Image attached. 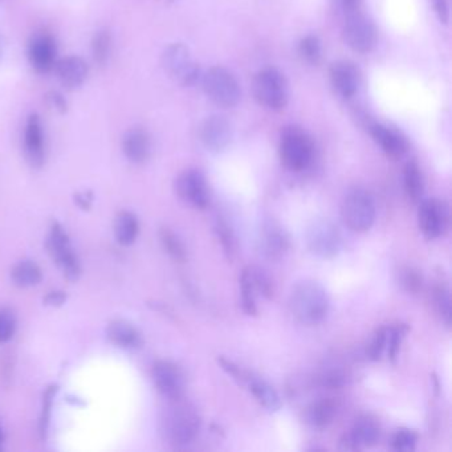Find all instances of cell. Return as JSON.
Segmentation results:
<instances>
[{"instance_id":"cell-12","label":"cell","mask_w":452,"mask_h":452,"mask_svg":"<svg viewBox=\"0 0 452 452\" xmlns=\"http://www.w3.org/2000/svg\"><path fill=\"white\" fill-rule=\"evenodd\" d=\"M48 248L56 263L63 269L66 278L71 280H76L80 275V263L72 250L68 235L59 223L52 224L48 239Z\"/></svg>"},{"instance_id":"cell-39","label":"cell","mask_w":452,"mask_h":452,"mask_svg":"<svg viewBox=\"0 0 452 452\" xmlns=\"http://www.w3.org/2000/svg\"><path fill=\"white\" fill-rule=\"evenodd\" d=\"M408 333V327L405 324H398L395 327H389V343H388V352L386 356L391 361H395L398 357L399 349L406 334Z\"/></svg>"},{"instance_id":"cell-45","label":"cell","mask_w":452,"mask_h":452,"mask_svg":"<svg viewBox=\"0 0 452 452\" xmlns=\"http://www.w3.org/2000/svg\"><path fill=\"white\" fill-rule=\"evenodd\" d=\"M53 397V388L48 390L46 399H44V408H43V418H42V431L44 433L47 430L48 415H49V408H51V401Z\"/></svg>"},{"instance_id":"cell-43","label":"cell","mask_w":452,"mask_h":452,"mask_svg":"<svg viewBox=\"0 0 452 452\" xmlns=\"http://www.w3.org/2000/svg\"><path fill=\"white\" fill-rule=\"evenodd\" d=\"M433 6L435 10L437 19L443 24H449L450 20V8H449V1L447 0H433Z\"/></svg>"},{"instance_id":"cell-23","label":"cell","mask_w":452,"mask_h":452,"mask_svg":"<svg viewBox=\"0 0 452 452\" xmlns=\"http://www.w3.org/2000/svg\"><path fill=\"white\" fill-rule=\"evenodd\" d=\"M247 386L250 389L251 394L255 397V399L264 407L268 411H278L280 410L281 398L279 392L275 390L273 386H271L264 379L259 377H252L251 375L247 381Z\"/></svg>"},{"instance_id":"cell-2","label":"cell","mask_w":452,"mask_h":452,"mask_svg":"<svg viewBox=\"0 0 452 452\" xmlns=\"http://www.w3.org/2000/svg\"><path fill=\"white\" fill-rule=\"evenodd\" d=\"M293 317L304 325H317L327 318L330 298L327 289L317 281H301L295 285L289 297Z\"/></svg>"},{"instance_id":"cell-24","label":"cell","mask_w":452,"mask_h":452,"mask_svg":"<svg viewBox=\"0 0 452 452\" xmlns=\"http://www.w3.org/2000/svg\"><path fill=\"white\" fill-rule=\"evenodd\" d=\"M337 415V404L330 398L314 401L307 410V421L314 428H327Z\"/></svg>"},{"instance_id":"cell-34","label":"cell","mask_w":452,"mask_h":452,"mask_svg":"<svg viewBox=\"0 0 452 452\" xmlns=\"http://www.w3.org/2000/svg\"><path fill=\"white\" fill-rule=\"evenodd\" d=\"M92 52L94 62L100 65H105L109 62L111 53V35L107 30L96 32L92 40Z\"/></svg>"},{"instance_id":"cell-42","label":"cell","mask_w":452,"mask_h":452,"mask_svg":"<svg viewBox=\"0 0 452 452\" xmlns=\"http://www.w3.org/2000/svg\"><path fill=\"white\" fill-rule=\"evenodd\" d=\"M47 104L49 108H52L59 113H65L66 111V108H68V104L64 98V96L56 91H52L47 94Z\"/></svg>"},{"instance_id":"cell-15","label":"cell","mask_w":452,"mask_h":452,"mask_svg":"<svg viewBox=\"0 0 452 452\" xmlns=\"http://www.w3.org/2000/svg\"><path fill=\"white\" fill-rule=\"evenodd\" d=\"M379 437L381 427L378 421L370 415H362L353 424L352 430L343 435L341 444L345 450L357 451L373 447L378 443Z\"/></svg>"},{"instance_id":"cell-38","label":"cell","mask_w":452,"mask_h":452,"mask_svg":"<svg viewBox=\"0 0 452 452\" xmlns=\"http://www.w3.org/2000/svg\"><path fill=\"white\" fill-rule=\"evenodd\" d=\"M347 375L341 369H329L317 377V383L325 389H341L347 385Z\"/></svg>"},{"instance_id":"cell-22","label":"cell","mask_w":452,"mask_h":452,"mask_svg":"<svg viewBox=\"0 0 452 452\" xmlns=\"http://www.w3.org/2000/svg\"><path fill=\"white\" fill-rule=\"evenodd\" d=\"M57 78L65 88L76 89L88 78V64L78 56L64 57L55 65Z\"/></svg>"},{"instance_id":"cell-31","label":"cell","mask_w":452,"mask_h":452,"mask_svg":"<svg viewBox=\"0 0 452 452\" xmlns=\"http://www.w3.org/2000/svg\"><path fill=\"white\" fill-rule=\"evenodd\" d=\"M214 228H215V234H217V237H218V240L222 244V248L224 251L226 256L230 260H233L235 255H236V251H237L236 236H235L233 228L222 217L215 219V227Z\"/></svg>"},{"instance_id":"cell-16","label":"cell","mask_w":452,"mask_h":452,"mask_svg":"<svg viewBox=\"0 0 452 452\" xmlns=\"http://www.w3.org/2000/svg\"><path fill=\"white\" fill-rule=\"evenodd\" d=\"M201 140L207 150L220 153L233 141V126L222 116L208 117L201 127Z\"/></svg>"},{"instance_id":"cell-17","label":"cell","mask_w":452,"mask_h":452,"mask_svg":"<svg viewBox=\"0 0 452 452\" xmlns=\"http://www.w3.org/2000/svg\"><path fill=\"white\" fill-rule=\"evenodd\" d=\"M56 43L48 33L36 35L28 46V59L39 73H48L56 65Z\"/></svg>"},{"instance_id":"cell-1","label":"cell","mask_w":452,"mask_h":452,"mask_svg":"<svg viewBox=\"0 0 452 452\" xmlns=\"http://www.w3.org/2000/svg\"><path fill=\"white\" fill-rule=\"evenodd\" d=\"M201 417L197 408L182 398L172 399L161 417V433L175 447L188 446L199 434Z\"/></svg>"},{"instance_id":"cell-30","label":"cell","mask_w":452,"mask_h":452,"mask_svg":"<svg viewBox=\"0 0 452 452\" xmlns=\"http://www.w3.org/2000/svg\"><path fill=\"white\" fill-rule=\"evenodd\" d=\"M159 239L165 251L177 262H185L188 257V251L179 236L172 233L170 228H161Z\"/></svg>"},{"instance_id":"cell-11","label":"cell","mask_w":452,"mask_h":452,"mask_svg":"<svg viewBox=\"0 0 452 452\" xmlns=\"http://www.w3.org/2000/svg\"><path fill=\"white\" fill-rule=\"evenodd\" d=\"M259 251L266 260L278 262L291 248V237L288 231L276 220H265L259 231Z\"/></svg>"},{"instance_id":"cell-27","label":"cell","mask_w":452,"mask_h":452,"mask_svg":"<svg viewBox=\"0 0 452 452\" xmlns=\"http://www.w3.org/2000/svg\"><path fill=\"white\" fill-rule=\"evenodd\" d=\"M404 186L411 202L419 203L424 192V182L421 169L417 162L410 161L404 168Z\"/></svg>"},{"instance_id":"cell-29","label":"cell","mask_w":452,"mask_h":452,"mask_svg":"<svg viewBox=\"0 0 452 452\" xmlns=\"http://www.w3.org/2000/svg\"><path fill=\"white\" fill-rule=\"evenodd\" d=\"M251 282L257 293V296L264 297L271 300L275 295V282L271 275L265 271L264 268L259 265H248L246 266Z\"/></svg>"},{"instance_id":"cell-18","label":"cell","mask_w":452,"mask_h":452,"mask_svg":"<svg viewBox=\"0 0 452 452\" xmlns=\"http://www.w3.org/2000/svg\"><path fill=\"white\" fill-rule=\"evenodd\" d=\"M46 138L44 130L42 125V120L37 114H31L27 120V125L24 130V152L28 162L32 166H42L44 162L46 153Z\"/></svg>"},{"instance_id":"cell-19","label":"cell","mask_w":452,"mask_h":452,"mask_svg":"<svg viewBox=\"0 0 452 452\" xmlns=\"http://www.w3.org/2000/svg\"><path fill=\"white\" fill-rule=\"evenodd\" d=\"M330 81L333 88L343 97H352L357 93L361 84V72L356 64L337 62L330 68Z\"/></svg>"},{"instance_id":"cell-20","label":"cell","mask_w":452,"mask_h":452,"mask_svg":"<svg viewBox=\"0 0 452 452\" xmlns=\"http://www.w3.org/2000/svg\"><path fill=\"white\" fill-rule=\"evenodd\" d=\"M369 132L375 143L383 150L386 156L394 159L405 156L408 145L399 132L382 124H372L369 126Z\"/></svg>"},{"instance_id":"cell-13","label":"cell","mask_w":452,"mask_h":452,"mask_svg":"<svg viewBox=\"0 0 452 452\" xmlns=\"http://www.w3.org/2000/svg\"><path fill=\"white\" fill-rule=\"evenodd\" d=\"M177 194L195 208L204 210L210 204V192L202 172L197 169H188L175 181Z\"/></svg>"},{"instance_id":"cell-8","label":"cell","mask_w":452,"mask_h":452,"mask_svg":"<svg viewBox=\"0 0 452 452\" xmlns=\"http://www.w3.org/2000/svg\"><path fill=\"white\" fill-rule=\"evenodd\" d=\"M305 240L311 253L321 259L336 257L343 247L341 233L329 219L313 220L307 228Z\"/></svg>"},{"instance_id":"cell-7","label":"cell","mask_w":452,"mask_h":452,"mask_svg":"<svg viewBox=\"0 0 452 452\" xmlns=\"http://www.w3.org/2000/svg\"><path fill=\"white\" fill-rule=\"evenodd\" d=\"M162 66L166 73L182 87H195L201 82L202 71L191 59V53L185 44L174 43L162 53Z\"/></svg>"},{"instance_id":"cell-36","label":"cell","mask_w":452,"mask_h":452,"mask_svg":"<svg viewBox=\"0 0 452 452\" xmlns=\"http://www.w3.org/2000/svg\"><path fill=\"white\" fill-rule=\"evenodd\" d=\"M389 327H381L375 332L374 337L368 349V356L372 361H379L388 352Z\"/></svg>"},{"instance_id":"cell-33","label":"cell","mask_w":452,"mask_h":452,"mask_svg":"<svg viewBox=\"0 0 452 452\" xmlns=\"http://www.w3.org/2000/svg\"><path fill=\"white\" fill-rule=\"evenodd\" d=\"M298 53L305 63L317 65L323 57V46L317 36L308 35L298 44Z\"/></svg>"},{"instance_id":"cell-35","label":"cell","mask_w":452,"mask_h":452,"mask_svg":"<svg viewBox=\"0 0 452 452\" xmlns=\"http://www.w3.org/2000/svg\"><path fill=\"white\" fill-rule=\"evenodd\" d=\"M418 443V434L410 428H399L394 433L391 446L395 451H414Z\"/></svg>"},{"instance_id":"cell-32","label":"cell","mask_w":452,"mask_h":452,"mask_svg":"<svg viewBox=\"0 0 452 452\" xmlns=\"http://www.w3.org/2000/svg\"><path fill=\"white\" fill-rule=\"evenodd\" d=\"M240 296H242V308L246 314L248 316H256L257 314V304L256 298L257 293L251 282L250 276L247 269L244 268L240 275Z\"/></svg>"},{"instance_id":"cell-44","label":"cell","mask_w":452,"mask_h":452,"mask_svg":"<svg viewBox=\"0 0 452 452\" xmlns=\"http://www.w3.org/2000/svg\"><path fill=\"white\" fill-rule=\"evenodd\" d=\"M338 4L346 16L352 15V14L359 12L362 0H338Z\"/></svg>"},{"instance_id":"cell-4","label":"cell","mask_w":452,"mask_h":452,"mask_svg":"<svg viewBox=\"0 0 452 452\" xmlns=\"http://www.w3.org/2000/svg\"><path fill=\"white\" fill-rule=\"evenodd\" d=\"M201 84L206 96L220 108H234L242 98L239 81L223 66H213L202 73Z\"/></svg>"},{"instance_id":"cell-14","label":"cell","mask_w":452,"mask_h":452,"mask_svg":"<svg viewBox=\"0 0 452 452\" xmlns=\"http://www.w3.org/2000/svg\"><path fill=\"white\" fill-rule=\"evenodd\" d=\"M153 379L158 391L169 401L179 399L185 391L182 370L169 361H158L153 366Z\"/></svg>"},{"instance_id":"cell-26","label":"cell","mask_w":452,"mask_h":452,"mask_svg":"<svg viewBox=\"0 0 452 452\" xmlns=\"http://www.w3.org/2000/svg\"><path fill=\"white\" fill-rule=\"evenodd\" d=\"M140 233L138 220L134 214L129 211H121L114 220V235L120 244L130 246L137 239Z\"/></svg>"},{"instance_id":"cell-46","label":"cell","mask_w":452,"mask_h":452,"mask_svg":"<svg viewBox=\"0 0 452 452\" xmlns=\"http://www.w3.org/2000/svg\"><path fill=\"white\" fill-rule=\"evenodd\" d=\"M65 300H66V295H65L64 292H60V291L51 292V293H48V296L46 297V302H47L48 305H52V307L63 305Z\"/></svg>"},{"instance_id":"cell-3","label":"cell","mask_w":452,"mask_h":452,"mask_svg":"<svg viewBox=\"0 0 452 452\" xmlns=\"http://www.w3.org/2000/svg\"><path fill=\"white\" fill-rule=\"evenodd\" d=\"M252 92L260 105L276 111L285 109L289 101L288 80L281 71L273 66H266L255 75Z\"/></svg>"},{"instance_id":"cell-10","label":"cell","mask_w":452,"mask_h":452,"mask_svg":"<svg viewBox=\"0 0 452 452\" xmlns=\"http://www.w3.org/2000/svg\"><path fill=\"white\" fill-rule=\"evenodd\" d=\"M343 35L347 47L359 53H368L377 44L375 26L361 12L346 16Z\"/></svg>"},{"instance_id":"cell-6","label":"cell","mask_w":452,"mask_h":452,"mask_svg":"<svg viewBox=\"0 0 452 452\" xmlns=\"http://www.w3.org/2000/svg\"><path fill=\"white\" fill-rule=\"evenodd\" d=\"M343 223L356 233H366L374 224L377 206L374 197L362 188L347 192L341 206Z\"/></svg>"},{"instance_id":"cell-9","label":"cell","mask_w":452,"mask_h":452,"mask_svg":"<svg viewBox=\"0 0 452 452\" xmlns=\"http://www.w3.org/2000/svg\"><path fill=\"white\" fill-rule=\"evenodd\" d=\"M450 222L447 203L439 199H422L418 208V224L422 234L434 240L446 233Z\"/></svg>"},{"instance_id":"cell-5","label":"cell","mask_w":452,"mask_h":452,"mask_svg":"<svg viewBox=\"0 0 452 452\" xmlns=\"http://www.w3.org/2000/svg\"><path fill=\"white\" fill-rule=\"evenodd\" d=\"M279 154L285 169L302 172L312 163L314 156L312 138L298 127H288L281 136Z\"/></svg>"},{"instance_id":"cell-41","label":"cell","mask_w":452,"mask_h":452,"mask_svg":"<svg viewBox=\"0 0 452 452\" xmlns=\"http://www.w3.org/2000/svg\"><path fill=\"white\" fill-rule=\"evenodd\" d=\"M16 320L14 313L8 309L0 311V343H7L15 333Z\"/></svg>"},{"instance_id":"cell-47","label":"cell","mask_w":452,"mask_h":452,"mask_svg":"<svg viewBox=\"0 0 452 452\" xmlns=\"http://www.w3.org/2000/svg\"><path fill=\"white\" fill-rule=\"evenodd\" d=\"M1 52H3V48H1V39H0V57H1Z\"/></svg>"},{"instance_id":"cell-37","label":"cell","mask_w":452,"mask_h":452,"mask_svg":"<svg viewBox=\"0 0 452 452\" xmlns=\"http://www.w3.org/2000/svg\"><path fill=\"white\" fill-rule=\"evenodd\" d=\"M434 301L437 307V313L440 314L442 320L446 325L451 324V295L450 289L444 285H439L434 291Z\"/></svg>"},{"instance_id":"cell-40","label":"cell","mask_w":452,"mask_h":452,"mask_svg":"<svg viewBox=\"0 0 452 452\" xmlns=\"http://www.w3.org/2000/svg\"><path fill=\"white\" fill-rule=\"evenodd\" d=\"M399 282L408 293H418L422 289L423 278L417 269L407 266L399 272Z\"/></svg>"},{"instance_id":"cell-21","label":"cell","mask_w":452,"mask_h":452,"mask_svg":"<svg viewBox=\"0 0 452 452\" xmlns=\"http://www.w3.org/2000/svg\"><path fill=\"white\" fill-rule=\"evenodd\" d=\"M123 152L133 163H143L152 154V140L146 130L136 127L126 132L123 138Z\"/></svg>"},{"instance_id":"cell-28","label":"cell","mask_w":452,"mask_h":452,"mask_svg":"<svg viewBox=\"0 0 452 452\" xmlns=\"http://www.w3.org/2000/svg\"><path fill=\"white\" fill-rule=\"evenodd\" d=\"M11 278L17 287H33L42 280V269L31 260H23L14 266Z\"/></svg>"},{"instance_id":"cell-25","label":"cell","mask_w":452,"mask_h":452,"mask_svg":"<svg viewBox=\"0 0 452 452\" xmlns=\"http://www.w3.org/2000/svg\"><path fill=\"white\" fill-rule=\"evenodd\" d=\"M108 338L121 347H137L141 345V334L136 327L126 321H113L108 327Z\"/></svg>"}]
</instances>
